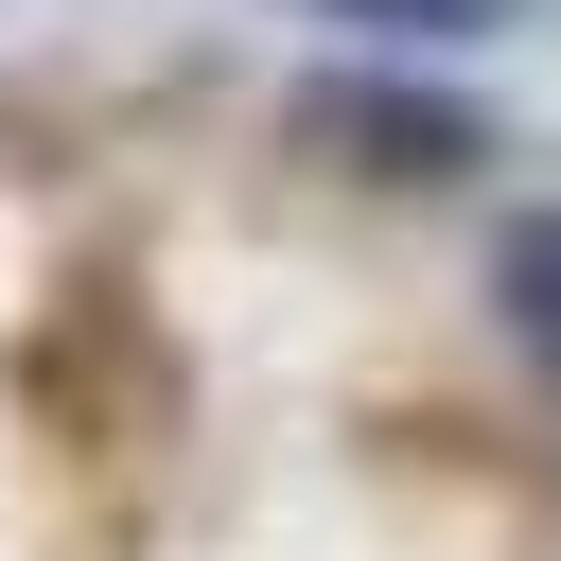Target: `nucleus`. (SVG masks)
<instances>
[{"label":"nucleus","mask_w":561,"mask_h":561,"mask_svg":"<svg viewBox=\"0 0 561 561\" xmlns=\"http://www.w3.org/2000/svg\"><path fill=\"white\" fill-rule=\"evenodd\" d=\"M280 158H316L351 193H473L508 158V123L473 88H438V70H403V53H333V70L280 88Z\"/></svg>","instance_id":"obj_1"},{"label":"nucleus","mask_w":561,"mask_h":561,"mask_svg":"<svg viewBox=\"0 0 561 561\" xmlns=\"http://www.w3.org/2000/svg\"><path fill=\"white\" fill-rule=\"evenodd\" d=\"M491 333L561 386V193H526V210L491 228Z\"/></svg>","instance_id":"obj_2"},{"label":"nucleus","mask_w":561,"mask_h":561,"mask_svg":"<svg viewBox=\"0 0 561 561\" xmlns=\"http://www.w3.org/2000/svg\"><path fill=\"white\" fill-rule=\"evenodd\" d=\"M280 18H333L351 53H473V35H508L526 0H280Z\"/></svg>","instance_id":"obj_3"}]
</instances>
